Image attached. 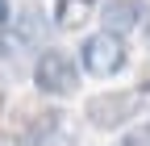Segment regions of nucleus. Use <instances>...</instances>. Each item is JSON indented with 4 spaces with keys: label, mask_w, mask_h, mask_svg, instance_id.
<instances>
[{
    "label": "nucleus",
    "mask_w": 150,
    "mask_h": 146,
    "mask_svg": "<svg viewBox=\"0 0 150 146\" xmlns=\"http://www.w3.org/2000/svg\"><path fill=\"white\" fill-rule=\"evenodd\" d=\"M146 108V88H125V92H100L83 104V117L96 130H121L129 117Z\"/></svg>",
    "instance_id": "nucleus-1"
},
{
    "label": "nucleus",
    "mask_w": 150,
    "mask_h": 146,
    "mask_svg": "<svg viewBox=\"0 0 150 146\" xmlns=\"http://www.w3.org/2000/svg\"><path fill=\"white\" fill-rule=\"evenodd\" d=\"M33 88L42 96H71L79 88V67L67 50H42L33 63Z\"/></svg>",
    "instance_id": "nucleus-2"
},
{
    "label": "nucleus",
    "mask_w": 150,
    "mask_h": 146,
    "mask_svg": "<svg viewBox=\"0 0 150 146\" xmlns=\"http://www.w3.org/2000/svg\"><path fill=\"white\" fill-rule=\"evenodd\" d=\"M129 59V46L121 33H112V29H100V33H92V38L83 42L79 50V63L88 75H96V79H108V75H117V71L125 67Z\"/></svg>",
    "instance_id": "nucleus-3"
},
{
    "label": "nucleus",
    "mask_w": 150,
    "mask_h": 146,
    "mask_svg": "<svg viewBox=\"0 0 150 146\" xmlns=\"http://www.w3.org/2000/svg\"><path fill=\"white\" fill-rule=\"evenodd\" d=\"M59 130H67L63 113H59V108H42V113H21V121L13 125V138L21 142V146H42Z\"/></svg>",
    "instance_id": "nucleus-4"
},
{
    "label": "nucleus",
    "mask_w": 150,
    "mask_h": 146,
    "mask_svg": "<svg viewBox=\"0 0 150 146\" xmlns=\"http://www.w3.org/2000/svg\"><path fill=\"white\" fill-rule=\"evenodd\" d=\"M146 0H104V9H100V21H104V29H112V33H134V29H142V21H146Z\"/></svg>",
    "instance_id": "nucleus-5"
},
{
    "label": "nucleus",
    "mask_w": 150,
    "mask_h": 146,
    "mask_svg": "<svg viewBox=\"0 0 150 146\" xmlns=\"http://www.w3.org/2000/svg\"><path fill=\"white\" fill-rule=\"evenodd\" d=\"M96 13V0H54V25L59 29H79Z\"/></svg>",
    "instance_id": "nucleus-6"
},
{
    "label": "nucleus",
    "mask_w": 150,
    "mask_h": 146,
    "mask_svg": "<svg viewBox=\"0 0 150 146\" xmlns=\"http://www.w3.org/2000/svg\"><path fill=\"white\" fill-rule=\"evenodd\" d=\"M42 33H46V21H42L38 9H21V17H13V38L21 46H38Z\"/></svg>",
    "instance_id": "nucleus-7"
},
{
    "label": "nucleus",
    "mask_w": 150,
    "mask_h": 146,
    "mask_svg": "<svg viewBox=\"0 0 150 146\" xmlns=\"http://www.w3.org/2000/svg\"><path fill=\"white\" fill-rule=\"evenodd\" d=\"M121 146H150V125H138V130H129Z\"/></svg>",
    "instance_id": "nucleus-8"
},
{
    "label": "nucleus",
    "mask_w": 150,
    "mask_h": 146,
    "mask_svg": "<svg viewBox=\"0 0 150 146\" xmlns=\"http://www.w3.org/2000/svg\"><path fill=\"white\" fill-rule=\"evenodd\" d=\"M8 25H13V17H8V0H0V33H8Z\"/></svg>",
    "instance_id": "nucleus-9"
},
{
    "label": "nucleus",
    "mask_w": 150,
    "mask_h": 146,
    "mask_svg": "<svg viewBox=\"0 0 150 146\" xmlns=\"http://www.w3.org/2000/svg\"><path fill=\"white\" fill-rule=\"evenodd\" d=\"M142 38H146V46H150V17L142 21Z\"/></svg>",
    "instance_id": "nucleus-10"
},
{
    "label": "nucleus",
    "mask_w": 150,
    "mask_h": 146,
    "mask_svg": "<svg viewBox=\"0 0 150 146\" xmlns=\"http://www.w3.org/2000/svg\"><path fill=\"white\" fill-rule=\"evenodd\" d=\"M0 104H4V100H0Z\"/></svg>",
    "instance_id": "nucleus-11"
}]
</instances>
